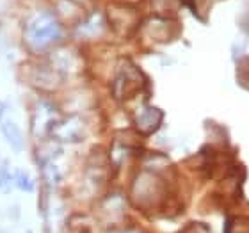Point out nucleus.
Wrapping results in <instances>:
<instances>
[{
	"label": "nucleus",
	"instance_id": "1",
	"mask_svg": "<svg viewBox=\"0 0 249 233\" xmlns=\"http://www.w3.org/2000/svg\"><path fill=\"white\" fill-rule=\"evenodd\" d=\"M27 37L34 48H45L55 43L61 37V25L52 15H39L36 20L31 21Z\"/></svg>",
	"mask_w": 249,
	"mask_h": 233
},
{
	"label": "nucleus",
	"instance_id": "2",
	"mask_svg": "<svg viewBox=\"0 0 249 233\" xmlns=\"http://www.w3.org/2000/svg\"><path fill=\"white\" fill-rule=\"evenodd\" d=\"M0 128L4 134L5 141L16 153L23 150V132H21L20 125L16 123V119L9 114L7 107H0Z\"/></svg>",
	"mask_w": 249,
	"mask_h": 233
},
{
	"label": "nucleus",
	"instance_id": "3",
	"mask_svg": "<svg viewBox=\"0 0 249 233\" xmlns=\"http://www.w3.org/2000/svg\"><path fill=\"white\" fill-rule=\"evenodd\" d=\"M160 118H162V114L157 109H146L144 112L137 118V125H139V128H142V125L144 123H150L148 125V126H150V132H153V130L159 126Z\"/></svg>",
	"mask_w": 249,
	"mask_h": 233
},
{
	"label": "nucleus",
	"instance_id": "4",
	"mask_svg": "<svg viewBox=\"0 0 249 233\" xmlns=\"http://www.w3.org/2000/svg\"><path fill=\"white\" fill-rule=\"evenodd\" d=\"M13 181H15V185L23 192H32L34 191V181H32L31 175L27 171H16L13 175Z\"/></svg>",
	"mask_w": 249,
	"mask_h": 233
},
{
	"label": "nucleus",
	"instance_id": "5",
	"mask_svg": "<svg viewBox=\"0 0 249 233\" xmlns=\"http://www.w3.org/2000/svg\"><path fill=\"white\" fill-rule=\"evenodd\" d=\"M11 185H13V175L9 171V164L7 161H2L0 162V191L7 192Z\"/></svg>",
	"mask_w": 249,
	"mask_h": 233
},
{
	"label": "nucleus",
	"instance_id": "6",
	"mask_svg": "<svg viewBox=\"0 0 249 233\" xmlns=\"http://www.w3.org/2000/svg\"><path fill=\"white\" fill-rule=\"evenodd\" d=\"M29 233H31V232H29Z\"/></svg>",
	"mask_w": 249,
	"mask_h": 233
}]
</instances>
